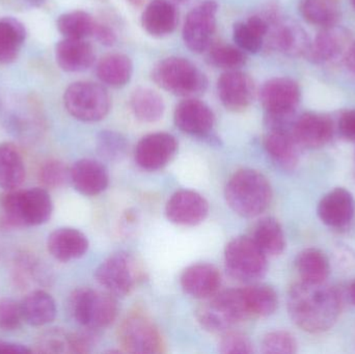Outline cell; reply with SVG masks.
<instances>
[{
  "label": "cell",
  "mask_w": 355,
  "mask_h": 354,
  "mask_svg": "<svg viewBox=\"0 0 355 354\" xmlns=\"http://www.w3.org/2000/svg\"><path fill=\"white\" fill-rule=\"evenodd\" d=\"M288 312L292 321L310 334L331 330L339 319L342 301L334 287L325 284L296 283L288 293Z\"/></svg>",
  "instance_id": "obj_1"
},
{
  "label": "cell",
  "mask_w": 355,
  "mask_h": 354,
  "mask_svg": "<svg viewBox=\"0 0 355 354\" xmlns=\"http://www.w3.org/2000/svg\"><path fill=\"white\" fill-rule=\"evenodd\" d=\"M227 205L242 218L260 215L270 205L272 189L264 175L258 170H238L225 187Z\"/></svg>",
  "instance_id": "obj_2"
},
{
  "label": "cell",
  "mask_w": 355,
  "mask_h": 354,
  "mask_svg": "<svg viewBox=\"0 0 355 354\" xmlns=\"http://www.w3.org/2000/svg\"><path fill=\"white\" fill-rule=\"evenodd\" d=\"M300 99V85L293 79L275 77L267 80L261 87L260 100L268 130H291Z\"/></svg>",
  "instance_id": "obj_3"
},
{
  "label": "cell",
  "mask_w": 355,
  "mask_h": 354,
  "mask_svg": "<svg viewBox=\"0 0 355 354\" xmlns=\"http://www.w3.org/2000/svg\"><path fill=\"white\" fill-rule=\"evenodd\" d=\"M1 207L8 224L35 227L46 224L53 212V203L44 188L8 191L1 197Z\"/></svg>",
  "instance_id": "obj_4"
},
{
  "label": "cell",
  "mask_w": 355,
  "mask_h": 354,
  "mask_svg": "<svg viewBox=\"0 0 355 354\" xmlns=\"http://www.w3.org/2000/svg\"><path fill=\"white\" fill-rule=\"evenodd\" d=\"M152 79L164 91L180 97H196L208 87L207 77L196 64L177 56L160 60L152 71Z\"/></svg>",
  "instance_id": "obj_5"
},
{
  "label": "cell",
  "mask_w": 355,
  "mask_h": 354,
  "mask_svg": "<svg viewBox=\"0 0 355 354\" xmlns=\"http://www.w3.org/2000/svg\"><path fill=\"white\" fill-rule=\"evenodd\" d=\"M70 313L85 328L99 330L112 324L118 315V303L110 293L77 289L69 301Z\"/></svg>",
  "instance_id": "obj_6"
},
{
  "label": "cell",
  "mask_w": 355,
  "mask_h": 354,
  "mask_svg": "<svg viewBox=\"0 0 355 354\" xmlns=\"http://www.w3.org/2000/svg\"><path fill=\"white\" fill-rule=\"evenodd\" d=\"M198 324L211 333H223L248 319L241 289L217 292L196 312Z\"/></svg>",
  "instance_id": "obj_7"
},
{
  "label": "cell",
  "mask_w": 355,
  "mask_h": 354,
  "mask_svg": "<svg viewBox=\"0 0 355 354\" xmlns=\"http://www.w3.org/2000/svg\"><path fill=\"white\" fill-rule=\"evenodd\" d=\"M67 112L83 122L103 120L110 110L112 99L105 87L91 81L69 85L64 95Z\"/></svg>",
  "instance_id": "obj_8"
},
{
  "label": "cell",
  "mask_w": 355,
  "mask_h": 354,
  "mask_svg": "<svg viewBox=\"0 0 355 354\" xmlns=\"http://www.w3.org/2000/svg\"><path fill=\"white\" fill-rule=\"evenodd\" d=\"M225 262L229 274L241 282L261 280L268 269L267 256L254 239L248 237H237L227 243Z\"/></svg>",
  "instance_id": "obj_9"
},
{
  "label": "cell",
  "mask_w": 355,
  "mask_h": 354,
  "mask_svg": "<svg viewBox=\"0 0 355 354\" xmlns=\"http://www.w3.org/2000/svg\"><path fill=\"white\" fill-rule=\"evenodd\" d=\"M141 278L137 262L126 253H116L102 262L96 272V278L110 294H130Z\"/></svg>",
  "instance_id": "obj_10"
},
{
  "label": "cell",
  "mask_w": 355,
  "mask_h": 354,
  "mask_svg": "<svg viewBox=\"0 0 355 354\" xmlns=\"http://www.w3.org/2000/svg\"><path fill=\"white\" fill-rule=\"evenodd\" d=\"M120 343L126 353L157 354L164 344L155 324L141 313L129 315L120 328Z\"/></svg>",
  "instance_id": "obj_11"
},
{
  "label": "cell",
  "mask_w": 355,
  "mask_h": 354,
  "mask_svg": "<svg viewBox=\"0 0 355 354\" xmlns=\"http://www.w3.org/2000/svg\"><path fill=\"white\" fill-rule=\"evenodd\" d=\"M218 4L214 0L202 2L188 12L184 22V44L196 53L208 49L216 30V16Z\"/></svg>",
  "instance_id": "obj_12"
},
{
  "label": "cell",
  "mask_w": 355,
  "mask_h": 354,
  "mask_svg": "<svg viewBox=\"0 0 355 354\" xmlns=\"http://www.w3.org/2000/svg\"><path fill=\"white\" fill-rule=\"evenodd\" d=\"M178 141L170 133H152L143 137L135 149V161L144 170H157L176 155Z\"/></svg>",
  "instance_id": "obj_13"
},
{
  "label": "cell",
  "mask_w": 355,
  "mask_h": 354,
  "mask_svg": "<svg viewBox=\"0 0 355 354\" xmlns=\"http://www.w3.org/2000/svg\"><path fill=\"white\" fill-rule=\"evenodd\" d=\"M268 22L271 45L275 49L292 57L306 56L311 39L300 24L291 20H282L279 14L269 19Z\"/></svg>",
  "instance_id": "obj_14"
},
{
  "label": "cell",
  "mask_w": 355,
  "mask_h": 354,
  "mask_svg": "<svg viewBox=\"0 0 355 354\" xmlns=\"http://www.w3.org/2000/svg\"><path fill=\"white\" fill-rule=\"evenodd\" d=\"M291 132L300 147L318 149L333 139V120L327 114L306 112L295 118Z\"/></svg>",
  "instance_id": "obj_15"
},
{
  "label": "cell",
  "mask_w": 355,
  "mask_h": 354,
  "mask_svg": "<svg viewBox=\"0 0 355 354\" xmlns=\"http://www.w3.org/2000/svg\"><path fill=\"white\" fill-rule=\"evenodd\" d=\"M217 93L227 109L243 112L254 100V85L245 73L239 70L225 71L217 81Z\"/></svg>",
  "instance_id": "obj_16"
},
{
  "label": "cell",
  "mask_w": 355,
  "mask_h": 354,
  "mask_svg": "<svg viewBox=\"0 0 355 354\" xmlns=\"http://www.w3.org/2000/svg\"><path fill=\"white\" fill-rule=\"evenodd\" d=\"M352 35L339 25L324 27L311 42L306 57L317 64H327L345 55L352 44Z\"/></svg>",
  "instance_id": "obj_17"
},
{
  "label": "cell",
  "mask_w": 355,
  "mask_h": 354,
  "mask_svg": "<svg viewBox=\"0 0 355 354\" xmlns=\"http://www.w3.org/2000/svg\"><path fill=\"white\" fill-rule=\"evenodd\" d=\"M209 204L202 195L192 191H180L166 204L168 220L180 226H196L208 215Z\"/></svg>",
  "instance_id": "obj_18"
},
{
  "label": "cell",
  "mask_w": 355,
  "mask_h": 354,
  "mask_svg": "<svg viewBox=\"0 0 355 354\" xmlns=\"http://www.w3.org/2000/svg\"><path fill=\"white\" fill-rule=\"evenodd\" d=\"M354 195L343 187H337L323 195L317 207V214L323 224L334 229L348 226L354 220Z\"/></svg>",
  "instance_id": "obj_19"
},
{
  "label": "cell",
  "mask_w": 355,
  "mask_h": 354,
  "mask_svg": "<svg viewBox=\"0 0 355 354\" xmlns=\"http://www.w3.org/2000/svg\"><path fill=\"white\" fill-rule=\"evenodd\" d=\"M174 120L178 128L183 132L205 136L212 130L215 116L206 103L194 98H188L177 106Z\"/></svg>",
  "instance_id": "obj_20"
},
{
  "label": "cell",
  "mask_w": 355,
  "mask_h": 354,
  "mask_svg": "<svg viewBox=\"0 0 355 354\" xmlns=\"http://www.w3.org/2000/svg\"><path fill=\"white\" fill-rule=\"evenodd\" d=\"M220 284V274L210 264L190 266L181 276L182 289L194 299H210L218 292Z\"/></svg>",
  "instance_id": "obj_21"
},
{
  "label": "cell",
  "mask_w": 355,
  "mask_h": 354,
  "mask_svg": "<svg viewBox=\"0 0 355 354\" xmlns=\"http://www.w3.org/2000/svg\"><path fill=\"white\" fill-rule=\"evenodd\" d=\"M55 58L62 70L70 73L89 70L96 60L93 46L83 39H67L56 45Z\"/></svg>",
  "instance_id": "obj_22"
},
{
  "label": "cell",
  "mask_w": 355,
  "mask_h": 354,
  "mask_svg": "<svg viewBox=\"0 0 355 354\" xmlns=\"http://www.w3.org/2000/svg\"><path fill=\"white\" fill-rule=\"evenodd\" d=\"M70 180L81 195L93 197L107 188V170L96 160L81 159L71 168Z\"/></svg>",
  "instance_id": "obj_23"
},
{
  "label": "cell",
  "mask_w": 355,
  "mask_h": 354,
  "mask_svg": "<svg viewBox=\"0 0 355 354\" xmlns=\"http://www.w3.org/2000/svg\"><path fill=\"white\" fill-rule=\"evenodd\" d=\"M179 14L170 0H151L141 15V25L149 35L164 37L177 28Z\"/></svg>",
  "instance_id": "obj_24"
},
{
  "label": "cell",
  "mask_w": 355,
  "mask_h": 354,
  "mask_svg": "<svg viewBox=\"0 0 355 354\" xmlns=\"http://www.w3.org/2000/svg\"><path fill=\"white\" fill-rule=\"evenodd\" d=\"M47 247L52 257L60 262H69L85 256L89 249V240L76 229L62 228L50 234Z\"/></svg>",
  "instance_id": "obj_25"
},
{
  "label": "cell",
  "mask_w": 355,
  "mask_h": 354,
  "mask_svg": "<svg viewBox=\"0 0 355 354\" xmlns=\"http://www.w3.org/2000/svg\"><path fill=\"white\" fill-rule=\"evenodd\" d=\"M264 147L273 162L286 172L295 170L298 164V143L291 130H269Z\"/></svg>",
  "instance_id": "obj_26"
},
{
  "label": "cell",
  "mask_w": 355,
  "mask_h": 354,
  "mask_svg": "<svg viewBox=\"0 0 355 354\" xmlns=\"http://www.w3.org/2000/svg\"><path fill=\"white\" fill-rule=\"evenodd\" d=\"M133 74V64L128 55L107 54L97 64V76L102 83L112 87H125Z\"/></svg>",
  "instance_id": "obj_27"
},
{
  "label": "cell",
  "mask_w": 355,
  "mask_h": 354,
  "mask_svg": "<svg viewBox=\"0 0 355 354\" xmlns=\"http://www.w3.org/2000/svg\"><path fill=\"white\" fill-rule=\"evenodd\" d=\"M248 318L268 317L279 307V297L272 287L256 284L241 289Z\"/></svg>",
  "instance_id": "obj_28"
},
{
  "label": "cell",
  "mask_w": 355,
  "mask_h": 354,
  "mask_svg": "<svg viewBox=\"0 0 355 354\" xmlns=\"http://www.w3.org/2000/svg\"><path fill=\"white\" fill-rule=\"evenodd\" d=\"M296 269L302 282L323 284L331 274L329 258L318 249H306L298 254L295 261Z\"/></svg>",
  "instance_id": "obj_29"
},
{
  "label": "cell",
  "mask_w": 355,
  "mask_h": 354,
  "mask_svg": "<svg viewBox=\"0 0 355 354\" xmlns=\"http://www.w3.org/2000/svg\"><path fill=\"white\" fill-rule=\"evenodd\" d=\"M21 307L23 320L29 326H46L53 321L56 316L55 301L45 291L31 292L22 301Z\"/></svg>",
  "instance_id": "obj_30"
},
{
  "label": "cell",
  "mask_w": 355,
  "mask_h": 354,
  "mask_svg": "<svg viewBox=\"0 0 355 354\" xmlns=\"http://www.w3.org/2000/svg\"><path fill=\"white\" fill-rule=\"evenodd\" d=\"M25 180V166L22 156L10 143L0 145V188L18 189Z\"/></svg>",
  "instance_id": "obj_31"
},
{
  "label": "cell",
  "mask_w": 355,
  "mask_h": 354,
  "mask_svg": "<svg viewBox=\"0 0 355 354\" xmlns=\"http://www.w3.org/2000/svg\"><path fill=\"white\" fill-rule=\"evenodd\" d=\"M130 107L137 120L155 123L164 116V105L162 96L150 87H137L130 97Z\"/></svg>",
  "instance_id": "obj_32"
},
{
  "label": "cell",
  "mask_w": 355,
  "mask_h": 354,
  "mask_svg": "<svg viewBox=\"0 0 355 354\" xmlns=\"http://www.w3.org/2000/svg\"><path fill=\"white\" fill-rule=\"evenodd\" d=\"M25 37L26 30L20 21L12 17L0 20V64H8L16 60Z\"/></svg>",
  "instance_id": "obj_33"
},
{
  "label": "cell",
  "mask_w": 355,
  "mask_h": 354,
  "mask_svg": "<svg viewBox=\"0 0 355 354\" xmlns=\"http://www.w3.org/2000/svg\"><path fill=\"white\" fill-rule=\"evenodd\" d=\"M300 12L302 18L316 26L336 25L341 16L340 0H302Z\"/></svg>",
  "instance_id": "obj_34"
},
{
  "label": "cell",
  "mask_w": 355,
  "mask_h": 354,
  "mask_svg": "<svg viewBox=\"0 0 355 354\" xmlns=\"http://www.w3.org/2000/svg\"><path fill=\"white\" fill-rule=\"evenodd\" d=\"M254 241L265 255L275 257L286 249V237L281 224L275 218H263L254 229Z\"/></svg>",
  "instance_id": "obj_35"
},
{
  "label": "cell",
  "mask_w": 355,
  "mask_h": 354,
  "mask_svg": "<svg viewBox=\"0 0 355 354\" xmlns=\"http://www.w3.org/2000/svg\"><path fill=\"white\" fill-rule=\"evenodd\" d=\"M96 22L89 12L83 10L62 14L58 19V29L67 39H83L94 35Z\"/></svg>",
  "instance_id": "obj_36"
},
{
  "label": "cell",
  "mask_w": 355,
  "mask_h": 354,
  "mask_svg": "<svg viewBox=\"0 0 355 354\" xmlns=\"http://www.w3.org/2000/svg\"><path fill=\"white\" fill-rule=\"evenodd\" d=\"M209 62L225 71L240 70L246 64V55L239 47L221 44L210 50Z\"/></svg>",
  "instance_id": "obj_37"
},
{
  "label": "cell",
  "mask_w": 355,
  "mask_h": 354,
  "mask_svg": "<svg viewBox=\"0 0 355 354\" xmlns=\"http://www.w3.org/2000/svg\"><path fill=\"white\" fill-rule=\"evenodd\" d=\"M127 141L120 133L103 131L97 139V149L100 155L107 160L116 161L124 157L127 152Z\"/></svg>",
  "instance_id": "obj_38"
},
{
  "label": "cell",
  "mask_w": 355,
  "mask_h": 354,
  "mask_svg": "<svg viewBox=\"0 0 355 354\" xmlns=\"http://www.w3.org/2000/svg\"><path fill=\"white\" fill-rule=\"evenodd\" d=\"M35 347L33 353H73L72 334H67L64 330H51L40 338Z\"/></svg>",
  "instance_id": "obj_39"
},
{
  "label": "cell",
  "mask_w": 355,
  "mask_h": 354,
  "mask_svg": "<svg viewBox=\"0 0 355 354\" xmlns=\"http://www.w3.org/2000/svg\"><path fill=\"white\" fill-rule=\"evenodd\" d=\"M297 346L295 337L286 330L269 333L262 341V351L264 353H295Z\"/></svg>",
  "instance_id": "obj_40"
},
{
  "label": "cell",
  "mask_w": 355,
  "mask_h": 354,
  "mask_svg": "<svg viewBox=\"0 0 355 354\" xmlns=\"http://www.w3.org/2000/svg\"><path fill=\"white\" fill-rule=\"evenodd\" d=\"M233 39L237 47L250 53H258L262 49L265 37L257 33L248 22H238L233 27Z\"/></svg>",
  "instance_id": "obj_41"
},
{
  "label": "cell",
  "mask_w": 355,
  "mask_h": 354,
  "mask_svg": "<svg viewBox=\"0 0 355 354\" xmlns=\"http://www.w3.org/2000/svg\"><path fill=\"white\" fill-rule=\"evenodd\" d=\"M39 177L46 187L56 188L70 180V170L60 160H48L40 168Z\"/></svg>",
  "instance_id": "obj_42"
},
{
  "label": "cell",
  "mask_w": 355,
  "mask_h": 354,
  "mask_svg": "<svg viewBox=\"0 0 355 354\" xmlns=\"http://www.w3.org/2000/svg\"><path fill=\"white\" fill-rule=\"evenodd\" d=\"M21 303L10 299H0V330H15L22 324Z\"/></svg>",
  "instance_id": "obj_43"
},
{
  "label": "cell",
  "mask_w": 355,
  "mask_h": 354,
  "mask_svg": "<svg viewBox=\"0 0 355 354\" xmlns=\"http://www.w3.org/2000/svg\"><path fill=\"white\" fill-rule=\"evenodd\" d=\"M219 351L225 354H250L254 353V347L243 334L229 333L221 339Z\"/></svg>",
  "instance_id": "obj_44"
},
{
  "label": "cell",
  "mask_w": 355,
  "mask_h": 354,
  "mask_svg": "<svg viewBox=\"0 0 355 354\" xmlns=\"http://www.w3.org/2000/svg\"><path fill=\"white\" fill-rule=\"evenodd\" d=\"M339 130L342 136L355 141V109L347 110L339 120Z\"/></svg>",
  "instance_id": "obj_45"
},
{
  "label": "cell",
  "mask_w": 355,
  "mask_h": 354,
  "mask_svg": "<svg viewBox=\"0 0 355 354\" xmlns=\"http://www.w3.org/2000/svg\"><path fill=\"white\" fill-rule=\"evenodd\" d=\"M93 35L102 45L112 46L116 41V35L112 28L107 25L100 24V23L96 24Z\"/></svg>",
  "instance_id": "obj_46"
},
{
  "label": "cell",
  "mask_w": 355,
  "mask_h": 354,
  "mask_svg": "<svg viewBox=\"0 0 355 354\" xmlns=\"http://www.w3.org/2000/svg\"><path fill=\"white\" fill-rule=\"evenodd\" d=\"M33 349L18 343L8 342L0 340V353H31Z\"/></svg>",
  "instance_id": "obj_47"
},
{
  "label": "cell",
  "mask_w": 355,
  "mask_h": 354,
  "mask_svg": "<svg viewBox=\"0 0 355 354\" xmlns=\"http://www.w3.org/2000/svg\"><path fill=\"white\" fill-rule=\"evenodd\" d=\"M344 62H345L346 68L355 78V41L352 42L348 47L347 51L344 55Z\"/></svg>",
  "instance_id": "obj_48"
},
{
  "label": "cell",
  "mask_w": 355,
  "mask_h": 354,
  "mask_svg": "<svg viewBox=\"0 0 355 354\" xmlns=\"http://www.w3.org/2000/svg\"><path fill=\"white\" fill-rule=\"evenodd\" d=\"M27 6H33V8H39L45 3L46 0H22Z\"/></svg>",
  "instance_id": "obj_49"
},
{
  "label": "cell",
  "mask_w": 355,
  "mask_h": 354,
  "mask_svg": "<svg viewBox=\"0 0 355 354\" xmlns=\"http://www.w3.org/2000/svg\"><path fill=\"white\" fill-rule=\"evenodd\" d=\"M349 297L352 303L355 306V281L349 287Z\"/></svg>",
  "instance_id": "obj_50"
},
{
  "label": "cell",
  "mask_w": 355,
  "mask_h": 354,
  "mask_svg": "<svg viewBox=\"0 0 355 354\" xmlns=\"http://www.w3.org/2000/svg\"><path fill=\"white\" fill-rule=\"evenodd\" d=\"M127 2L130 3L131 6L139 8V6H141L144 3H145V0H127Z\"/></svg>",
  "instance_id": "obj_51"
},
{
  "label": "cell",
  "mask_w": 355,
  "mask_h": 354,
  "mask_svg": "<svg viewBox=\"0 0 355 354\" xmlns=\"http://www.w3.org/2000/svg\"><path fill=\"white\" fill-rule=\"evenodd\" d=\"M174 1L179 2V3H184V2L188 1V0H174Z\"/></svg>",
  "instance_id": "obj_52"
},
{
  "label": "cell",
  "mask_w": 355,
  "mask_h": 354,
  "mask_svg": "<svg viewBox=\"0 0 355 354\" xmlns=\"http://www.w3.org/2000/svg\"><path fill=\"white\" fill-rule=\"evenodd\" d=\"M352 6H354V10H355V0H352Z\"/></svg>",
  "instance_id": "obj_53"
}]
</instances>
